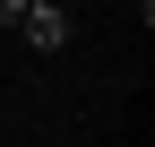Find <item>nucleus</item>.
Here are the masks:
<instances>
[{
	"mask_svg": "<svg viewBox=\"0 0 155 147\" xmlns=\"http://www.w3.org/2000/svg\"><path fill=\"white\" fill-rule=\"evenodd\" d=\"M17 17H26V0H0V26H17Z\"/></svg>",
	"mask_w": 155,
	"mask_h": 147,
	"instance_id": "nucleus-2",
	"label": "nucleus"
},
{
	"mask_svg": "<svg viewBox=\"0 0 155 147\" xmlns=\"http://www.w3.org/2000/svg\"><path fill=\"white\" fill-rule=\"evenodd\" d=\"M17 35H26L35 52H61V43H69V9H61V0H26V17H17Z\"/></svg>",
	"mask_w": 155,
	"mask_h": 147,
	"instance_id": "nucleus-1",
	"label": "nucleus"
}]
</instances>
